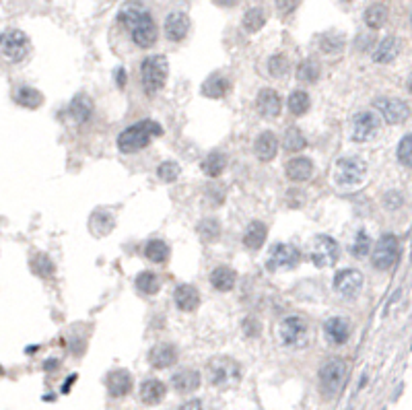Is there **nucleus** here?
Wrapping results in <instances>:
<instances>
[{
  "instance_id": "1",
  "label": "nucleus",
  "mask_w": 412,
  "mask_h": 410,
  "mask_svg": "<svg viewBox=\"0 0 412 410\" xmlns=\"http://www.w3.org/2000/svg\"><path fill=\"white\" fill-rule=\"evenodd\" d=\"M120 23L140 47H151L157 41V25L151 12L140 2H126L120 10Z\"/></svg>"
},
{
  "instance_id": "2",
  "label": "nucleus",
  "mask_w": 412,
  "mask_h": 410,
  "mask_svg": "<svg viewBox=\"0 0 412 410\" xmlns=\"http://www.w3.org/2000/svg\"><path fill=\"white\" fill-rule=\"evenodd\" d=\"M163 134V128L159 122L153 120H142L138 124L128 126L120 136H118V149L122 153H138L144 147H149V142L157 136Z\"/></svg>"
},
{
  "instance_id": "3",
  "label": "nucleus",
  "mask_w": 412,
  "mask_h": 410,
  "mask_svg": "<svg viewBox=\"0 0 412 410\" xmlns=\"http://www.w3.org/2000/svg\"><path fill=\"white\" fill-rule=\"evenodd\" d=\"M167 74H169V64H167L165 56L157 54V56L144 58L140 64V78H142L144 93L153 95V93L161 91L165 87Z\"/></svg>"
},
{
  "instance_id": "4",
  "label": "nucleus",
  "mask_w": 412,
  "mask_h": 410,
  "mask_svg": "<svg viewBox=\"0 0 412 410\" xmlns=\"http://www.w3.org/2000/svg\"><path fill=\"white\" fill-rule=\"evenodd\" d=\"M347 374H349V367H347L345 359L334 357V359L326 361L320 369V390H322V394L326 398H334L343 390V386L347 382Z\"/></svg>"
},
{
  "instance_id": "5",
  "label": "nucleus",
  "mask_w": 412,
  "mask_h": 410,
  "mask_svg": "<svg viewBox=\"0 0 412 410\" xmlns=\"http://www.w3.org/2000/svg\"><path fill=\"white\" fill-rule=\"evenodd\" d=\"M208 380L215 388H233L241 380V367L229 357H217L208 363Z\"/></svg>"
},
{
  "instance_id": "6",
  "label": "nucleus",
  "mask_w": 412,
  "mask_h": 410,
  "mask_svg": "<svg viewBox=\"0 0 412 410\" xmlns=\"http://www.w3.org/2000/svg\"><path fill=\"white\" fill-rule=\"evenodd\" d=\"M279 338L289 349H303L310 343V324L301 316H289L279 326Z\"/></svg>"
},
{
  "instance_id": "7",
  "label": "nucleus",
  "mask_w": 412,
  "mask_h": 410,
  "mask_svg": "<svg viewBox=\"0 0 412 410\" xmlns=\"http://www.w3.org/2000/svg\"><path fill=\"white\" fill-rule=\"evenodd\" d=\"M31 52V41L29 37L19 31V29H8L0 35V56L6 60V62H21L29 56Z\"/></svg>"
},
{
  "instance_id": "8",
  "label": "nucleus",
  "mask_w": 412,
  "mask_h": 410,
  "mask_svg": "<svg viewBox=\"0 0 412 410\" xmlns=\"http://www.w3.org/2000/svg\"><path fill=\"white\" fill-rule=\"evenodd\" d=\"M301 260V250L293 244H277L270 248L268 258H266V270L277 272V270H291L299 264Z\"/></svg>"
},
{
  "instance_id": "9",
  "label": "nucleus",
  "mask_w": 412,
  "mask_h": 410,
  "mask_svg": "<svg viewBox=\"0 0 412 410\" xmlns=\"http://www.w3.org/2000/svg\"><path fill=\"white\" fill-rule=\"evenodd\" d=\"M367 175V163L361 157H343L336 163L334 177L340 186H357Z\"/></svg>"
},
{
  "instance_id": "10",
  "label": "nucleus",
  "mask_w": 412,
  "mask_h": 410,
  "mask_svg": "<svg viewBox=\"0 0 412 410\" xmlns=\"http://www.w3.org/2000/svg\"><path fill=\"white\" fill-rule=\"evenodd\" d=\"M340 256V246L334 237L330 235H318L314 239V246H312V262L318 266V268H328V266H334L336 260Z\"/></svg>"
},
{
  "instance_id": "11",
  "label": "nucleus",
  "mask_w": 412,
  "mask_h": 410,
  "mask_svg": "<svg viewBox=\"0 0 412 410\" xmlns=\"http://www.w3.org/2000/svg\"><path fill=\"white\" fill-rule=\"evenodd\" d=\"M398 256H400L398 237L392 235V233H386V235H382V239L378 241V246H376V250H373L371 262H373V266H376L378 270H390V268L396 264Z\"/></svg>"
},
{
  "instance_id": "12",
  "label": "nucleus",
  "mask_w": 412,
  "mask_h": 410,
  "mask_svg": "<svg viewBox=\"0 0 412 410\" xmlns=\"http://www.w3.org/2000/svg\"><path fill=\"white\" fill-rule=\"evenodd\" d=\"M373 107L388 124H402L409 118V103L398 97H378L373 101Z\"/></svg>"
},
{
  "instance_id": "13",
  "label": "nucleus",
  "mask_w": 412,
  "mask_h": 410,
  "mask_svg": "<svg viewBox=\"0 0 412 410\" xmlns=\"http://www.w3.org/2000/svg\"><path fill=\"white\" fill-rule=\"evenodd\" d=\"M380 132V120L373 111H361L353 120V140L355 142H367L376 138Z\"/></svg>"
},
{
  "instance_id": "14",
  "label": "nucleus",
  "mask_w": 412,
  "mask_h": 410,
  "mask_svg": "<svg viewBox=\"0 0 412 410\" xmlns=\"http://www.w3.org/2000/svg\"><path fill=\"white\" fill-rule=\"evenodd\" d=\"M363 287V274L355 268H345L334 277V289L343 297H357Z\"/></svg>"
},
{
  "instance_id": "15",
  "label": "nucleus",
  "mask_w": 412,
  "mask_h": 410,
  "mask_svg": "<svg viewBox=\"0 0 412 410\" xmlns=\"http://www.w3.org/2000/svg\"><path fill=\"white\" fill-rule=\"evenodd\" d=\"M188 31H190V19H188L186 12L175 10V12L167 14V19H165V35H167L169 41H182L188 35Z\"/></svg>"
},
{
  "instance_id": "16",
  "label": "nucleus",
  "mask_w": 412,
  "mask_h": 410,
  "mask_svg": "<svg viewBox=\"0 0 412 410\" xmlns=\"http://www.w3.org/2000/svg\"><path fill=\"white\" fill-rule=\"evenodd\" d=\"M256 107H258L260 116H264V118H277L281 114V107H283L281 95L274 89H262L258 93Z\"/></svg>"
},
{
  "instance_id": "17",
  "label": "nucleus",
  "mask_w": 412,
  "mask_h": 410,
  "mask_svg": "<svg viewBox=\"0 0 412 410\" xmlns=\"http://www.w3.org/2000/svg\"><path fill=\"white\" fill-rule=\"evenodd\" d=\"M175 361H177V349H175L173 345H167V343L157 345V347L149 353V363H151L155 369H167V367H171Z\"/></svg>"
},
{
  "instance_id": "18",
  "label": "nucleus",
  "mask_w": 412,
  "mask_h": 410,
  "mask_svg": "<svg viewBox=\"0 0 412 410\" xmlns=\"http://www.w3.org/2000/svg\"><path fill=\"white\" fill-rule=\"evenodd\" d=\"M324 332L332 345H345L351 336V324L345 318H330L324 324Z\"/></svg>"
},
{
  "instance_id": "19",
  "label": "nucleus",
  "mask_w": 412,
  "mask_h": 410,
  "mask_svg": "<svg viewBox=\"0 0 412 410\" xmlns=\"http://www.w3.org/2000/svg\"><path fill=\"white\" fill-rule=\"evenodd\" d=\"M107 390L113 398H122L132 390V378L126 369H116L107 376Z\"/></svg>"
},
{
  "instance_id": "20",
  "label": "nucleus",
  "mask_w": 412,
  "mask_h": 410,
  "mask_svg": "<svg viewBox=\"0 0 412 410\" xmlns=\"http://www.w3.org/2000/svg\"><path fill=\"white\" fill-rule=\"evenodd\" d=\"M285 171L291 182H307L314 173V163L307 157H295L287 163Z\"/></svg>"
},
{
  "instance_id": "21",
  "label": "nucleus",
  "mask_w": 412,
  "mask_h": 410,
  "mask_svg": "<svg viewBox=\"0 0 412 410\" xmlns=\"http://www.w3.org/2000/svg\"><path fill=\"white\" fill-rule=\"evenodd\" d=\"M165 392H167L165 384L161 380L151 378V380H144L140 386V400L149 407H155L165 398Z\"/></svg>"
},
{
  "instance_id": "22",
  "label": "nucleus",
  "mask_w": 412,
  "mask_h": 410,
  "mask_svg": "<svg viewBox=\"0 0 412 410\" xmlns=\"http://www.w3.org/2000/svg\"><path fill=\"white\" fill-rule=\"evenodd\" d=\"M93 99L89 97V95H85V93H78L72 101H70V107H68V111H70V116L74 118V122H78V124H85V122H89L91 120V116H93Z\"/></svg>"
},
{
  "instance_id": "23",
  "label": "nucleus",
  "mask_w": 412,
  "mask_h": 410,
  "mask_svg": "<svg viewBox=\"0 0 412 410\" xmlns=\"http://www.w3.org/2000/svg\"><path fill=\"white\" fill-rule=\"evenodd\" d=\"M171 386H173L180 394H190V392L198 390V386H200V374L194 371V369H182V371L173 374Z\"/></svg>"
},
{
  "instance_id": "24",
  "label": "nucleus",
  "mask_w": 412,
  "mask_h": 410,
  "mask_svg": "<svg viewBox=\"0 0 412 410\" xmlns=\"http://www.w3.org/2000/svg\"><path fill=\"white\" fill-rule=\"evenodd\" d=\"M254 151H256V157H258L260 161H270V159L277 157V151H279V138H277L272 132H262V134L256 138Z\"/></svg>"
},
{
  "instance_id": "25",
  "label": "nucleus",
  "mask_w": 412,
  "mask_h": 410,
  "mask_svg": "<svg viewBox=\"0 0 412 410\" xmlns=\"http://www.w3.org/2000/svg\"><path fill=\"white\" fill-rule=\"evenodd\" d=\"M175 305L182 312H194L200 305V293L192 285H180L175 289Z\"/></svg>"
},
{
  "instance_id": "26",
  "label": "nucleus",
  "mask_w": 412,
  "mask_h": 410,
  "mask_svg": "<svg viewBox=\"0 0 412 410\" xmlns=\"http://www.w3.org/2000/svg\"><path fill=\"white\" fill-rule=\"evenodd\" d=\"M235 281H237V274L235 270H231L229 266H217L213 272H210V285L221 291V293H227L235 287Z\"/></svg>"
},
{
  "instance_id": "27",
  "label": "nucleus",
  "mask_w": 412,
  "mask_h": 410,
  "mask_svg": "<svg viewBox=\"0 0 412 410\" xmlns=\"http://www.w3.org/2000/svg\"><path fill=\"white\" fill-rule=\"evenodd\" d=\"M398 52H400V41L394 35H390L378 43V47L373 52V60L380 64H390L398 56Z\"/></svg>"
},
{
  "instance_id": "28",
  "label": "nucleus",
  "mask_w": 412,
  "mask_h": 410,
  "mask_svg": "<svg viewBox=\"0 0 412 410\" xmlns=\"http://www.w3.org/2000/svg\"><path fill=\"white\" fill-rule=\"evenodd\" d=\"M266 235H268V227L262 221H254L248 225V229L243 233V244L250 250H260L266 241Z\"/></svg>"
},
{
  "instance_id": "29",
  "label": "nucleus",
  "mask_w": 412,
  "mask_h": 410,
  "mask_svg": "<svg viewBox=\"0 0 412 410\" xmlns=\"http://www.w3.org/2000/svg\"><path fill=\"white\" fill-rule=\"evenodd\" d=\"M229 80L223 76V74H213V76H208L206 80H204V85H202V93L206 95V97H210V99H221V97H225L227 93H229Z\"/></svg>"
},
{
  "instance_id": "30",
  "label": "nucleus",
  "mask_w": 412,
  "mask_h": 410,
  "mask_svg": "<svg viewBox=\"0 0 412 410\" xmlns=\"http://www.w3.org/2000/svg\"><path fill=\"white\" fill-rule=\"evenodd\" d=\"M14 101L23 107H27V109H35L43 103V95L33 87H21L14 93Z\"/></svg>"
},
{
  "instance_id": "31",
  "label": "nucleus",
  "mask_w": 412,
  "mask_h": 410,
  "mask_svg": "<svg viewBox=\"0 0 412 410\" xmlns=\"http://www.w3.org/2000/svg\"><path fill=\"white\" fill-rule=\"evenodd\" d=\"M227 167V157L219 151L206 155V159L202 161V171L208 175V177H219Z\"/></svg>"
},
{
  "instance_id": "32",
  "label": "nucleus",
  "mask_w": 412,
  "mask_h": 410,
  "mask_svg": "<svg viewBox=\"0 0 412 410\" xmlns=\"http://www.w3.org/2000/svg\"><path fill=\"white\" fill-rule=\"evenodd\" d=\"M386 21H388V6L386 4H371L365 10V23H367V27L380 29V27L386 25Z\"/></svg>"
},
{
  "instance_id": "33",
  "label": "nucleus",
  "mask_w": 412,
  "mask_h": 410,
  "mask_svg": "<svg viewBox=\"0 0 412 410\" xmlns=\"http://www.w3.org/2000/svg\"><path fill=\"white\" fill-rule=\"evenodd\" d=\"M144 256H147L151 262H155V264H163V262L169 258V248H167V244L161 241V239H151V241L147 244V248H144Z\"/></svg>"
},
{
  "instance_id": "34",
  "label": "nucleus",
  "mask_w": 412,
  "mask_h": 410,
  "mask_svg": "<svg viewBox=\"0 0 412 410\" xmlns=\"http://www.w3.org/2000/svg\"><path fill=\"white\" fill-rule=\"evenodd\" d=\"M198 235L206 241V244H213L221 237V223L213 217L208 219H202L198 223Z\"/></svg>"
},
{
  "instance_id": "35",
  "label": "nucleus",
  "mask_w": 412,
  "mask_h": 410,
  "mask_svg": "<svg viewBox=\"0 0 412 410\" xmlns=\"http://www.w3.org/2000/svg\"><path fill=\"white\" fill-rule=\"evenodd\" d=\"M113 229V217L107 211H99L91 217V231L95 235H107Z\"/></svg>"
},
{
  "instance_id": "36",
  "label": "nucleus",
  "mask_w": 412,
  "mask_h": 410,
  "mask_svg": "<svg viewBox=\"0 0 412 410\" xmlns=\"http://www.w3.org/2000/svg\"><path fill=\"white\" fill-rule=\"evenodd\" d=\"M320 47L324 54H338L343 47H345V35L343 33H336V31H330V33H324L320 37Z\"/></svg>"
},
{
  "instance_id": "37",
  "label": "nucleus",
  "mask_w": 412,
  "mask_h": 410,
  "mask_svg": "<svg viewBox=\"0 0 412 410\" xmlns=\"http://www.w3.org/2000/svg\"><path fill=\"white\" fill-rule=\"evenodd\" d=\"M264 23H266V12H264L260 6L250 8V10L246 12V17H243V27H246V31H250V33L260 31V29L264 27Z\"/></svg>"
},
{
  "instance_id": "38",
  "label": "nucleus",
  "mask_w": 412,
  "mask_h": 410,
  "mask_svg": "<svg viewBox=\"0 0 412 410\" xmlns=\"http://www.w3.org/2000/svg\"><path fill=\"white\" fill-rule=\"evenodd\" d=\"M310 105H312V99H310V95L305 93V91H293L291 95H289V109H291V114H295V116H303V114H307V109H310Z\"/></svg>"
},
{
  "instance_id": "39",
  "label": "nucleus",
  "mask_w": 412,
  "mask_h": 410,
  "mask_svg": "<svg viewBox=\"0 0 412 410\" xmlns=\"http://www.w3.org/2000/svg\"><path fill=\"white\" fill-rule=\"evenodd\" d=\"M159 287H161V283H159V279H157L155 272L144 270V272H140L136 277V289L140 293H144V295H155L159 291Z\"/></svg>"
},
{
  "instance_id": "40",
  "label": "nucleus",
  "mask_w": 412,
  "mask_h": 410,
  "mask_svg": "<svg viewBox=\"0 0 412 410\" xmlns=\"http://www.w3.org/2000/svg\"><path fill=\"white\" fill-rule=\"evenodd\" d=\"M320 76V64L312 58L303 60L297 68V78L303 80V83H316Z\"/></svg>"
},
{
  "instance_id": "41",
  "label": "nucleus",
  "mask_w": 412,
  "mask_h": 410,
  "mask_svg": "<svg viewBox=\"0 0 412 410\" xmlns=\"http://www.w3.org/2000/svg\"><path fill=\"white\" fill-rule=\"evenodd\" d=\"M291 70V64H289V58L285 54H274L270 60H268V72L274 76V78H283L287 76Z\"/></svg>"
},
{
  "instance_id": "42",
  "label": "nucleus",
  "mask_w": 412,
  "mask_h": 410,
  "mask_svg": "<svg viewBox=\"0 0 412 410\" xmlns=\"http://www.w3.org/2000/svg\"><path fill=\"white\" fill-rule=\"evenodd\" d=\"M305 144H307V140H305V136L299 132V128H289V130L285 132L283 147H285L287 151H291V153H297V151L305 149Z\"/></svg>"
},
{
  "instance_id": "43",
  "label": "nucleus",
  "mask_w": 412,
  "mask_h": 410,
  "mask_svg": "<svg viewBox=\"0 0 412 410\" xmlns=\"http://www.w3.org/2000/svg\"><path fill=\"white\" fill-rule=\"evenodd\" d=\"M31 268H33V272L37 277H43V279L54 274V262L47 256H43V254H35L31 258Z\"/></svg>"
},
{
  "instance_id": "44",
  "label": "nucleus",
  "mask_w": 412,
  "mask_h": 410,
  "mask_svg": "<svg viewBox=\"0 0 412 410\" xmlns=\"http://www.w3.org/2000/svg\"><path fill=\"white\" fill-rule=\"evenodd\" d=\"M369 250H371V237H369V233L359 231L357 237H355V241H353V246H351L353 256L355 258H365L369 254Z\"/></svg>"
},
{
  "instance_id": "45",
  "label": "nucleus",
  "mask_w": 412,
  "mask_h": 410,
  "mask_svg": "<svg viewBox=\"0 0 412 410\" xmlns=\"http://www.w3.org/2000/svg\"><path fill=\"white\" fill-rule=\"evenodd\" d=\"M157 175H159V180H161V182H167V184H171V182H175V180H177V175H180V165H177L175 161H165V163H161V165H159V169H157Z\"/></svg>"
},
{
  "instance_id": "46",
  "label": "nucleus",
  "mask_w": 412,
  "mask_h": 410,
  "mask_svg": "<svg viewBox=\"0 0 412 410\" xmlns=\"http://www.w3.org/2000/svg\"><path fill=\"white\" fill-rule=\"evenodd\" d=\"M396 155H398V161H400L402 165L411 167V163H412L411 134H406V136H404V138L400 140V144H398V151H396Z\"/></svg>"
},
{
  "instance_id": "47",
  "label": "nucleus",
  "mask_w": 412,
  "mask_h": 410,
  "mask_svg": "<svg viewBox=\"0 0 412 410\" xmlns=\"http://www.w3.org/2000/svg\"><path fill=\"white\" fill-rule=\"evenodd\" d=\"M260 330H262V326H260V322L256 318H246L243 320V332H246V336L256 338L260 334Z\"/></svg>"
},
{
  "instance_id": "48",
  "label": "nucleus",
  "mask_w": 412,
  "mask_h": 410,
  "mask_svg": "<svg viewBox=\"0 0 412 410\" xmlns=\"http://www.w3.org/2000/svg\"><path fill=\"white\" fill-rule=\"evenodd\" d=\"M299 0H277V8L281 14H291L297 8Z\"/></svg>"
},
{
  "instance_id": "49",
  "label": "nucleus",
  "mask_w": 412,
  "mask_h": 410,
  "mask_svg": "<svg viewBox=\"0 0 412 410\" xmlns=\"http://www.w3.org/2000/svg\"><path fill=\"white\" fill-rule=\"evenodd\" d=\"M177 410H206V409H204V404H202L200 400H190V402H186L184 407H180Z\"/></svg>"
},
{
  "instance_id": "50",
  "label": "nucleus",
  "mask_w": 412,
  "mask_h": 410,
  "mask_svg": "<svg viewBox=\"0 0 412 410\" xmlns=\"http://www.w3.org/2000/svg\"><path fill=\"white\" fill-rule=\"evenodd\" d=\"M116 83H118V87H124V85H126V70H124V68H118V70H116Z\"/></svg>"
},
{
  "instance_id": "51",
  "label": "nucleus",
  "mask_w": 412,
  "mask_h": 410,
  "mask_svg": "<svg viewBox=\"0 0 412 410\" xmlns=\"http://www.w3.org/2000/svg\"><path fill=\"white\" fill-rule=\"evenodd\" d=\"M217 6H223V8H229V6H235L239 0H213Z\"/></svg>"
}]
</instances>
